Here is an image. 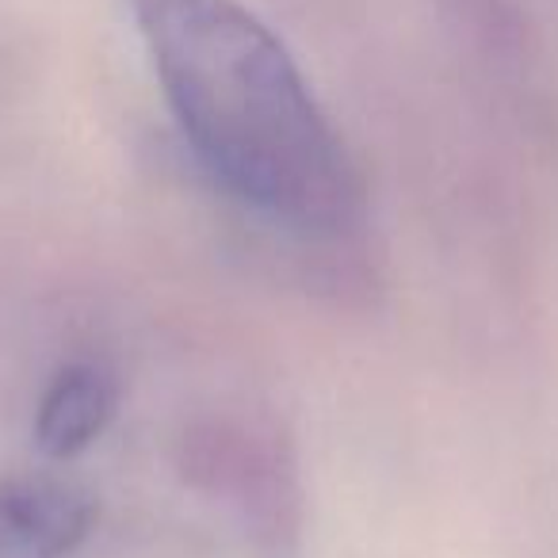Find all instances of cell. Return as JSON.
<instances>
[{"label":"cell","instance_id":"1","mask_svg":"<svg viewBox=\"0 0 558 558\" xmlns=\"http://www.w3.org/2000/svg\"><path fill=\"white\" fill-rule=\"evenodd\" d=\"M203 169L303 233L352 230L360 177L283 43L238 0H131Z\"/></svg>","mask_w":558,"mask_h":558},{"label":"cell","instance_id":"2","mask_svg":"<svg viewBox=\"0 0 558 558\" xmlns=\"http://www.w3.org/2000/svg\"><path fill=\"white\" fill-rule=\"evenodd\" d=\"M93 520V497L73 482H0V558H70L88 539Z\"/></svg>","mask_w":558,"mask_h":558},{"label":"cell","instance_id":"3","mask_svg":"<svg viewBox=\"0 0 558 558\" xmlns=\"http://www.w3.org/2000/svg\"><path fill=\"white\" fill-rule=\"evenodd\" d=\"M116 375L100 364H70L50 379L35 413V444L50 459H73L116 417Z\"/></svg>","mask_w":558,"mask_h":558}]
</instances>
